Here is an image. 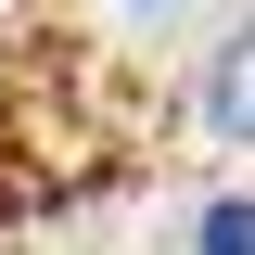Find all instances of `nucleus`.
<instances>
[{
  "mask_svg": "<svg viewBox=\"0 0 255 255\" xmlns=\"http://www.w3.org/2000/svg\"><path fill=\"white\" fill-rule=\"evenodd\" d=\"M204 115H217V128H230V140H255V26H243V38H230V51H217V64H204Z\"/></svg>",
  "mask_w": 255,
  "mask_h": 255,
  "instance_id": "nucleus-1",
  "label": "nucleus"
},
{
  "mask_svg": "<svg viewBox=\"0 0 255 255\" xmlns=\"http://www.w3.org/2000/svg\"><path fill=\"white\" fill-rule=\"evenodd\" d=\"M204 255H255V204H217L204 217Z\"/></svg>",
  "mask_w": 255,
  "mask_h": 255,
  "instance_id": "nucleus-2",
  "label": "nucleus"
}]
</instances>
